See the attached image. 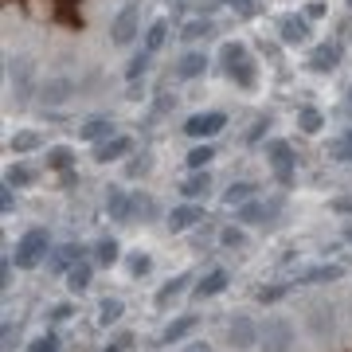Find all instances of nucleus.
Returning <instances> with one entry per match:
<instances>
[{
  "instance_id": "1",
  "label": "nucleus",
  "mask_w": 352,
  "mask_h": 352,
  "mask_svg": "<svg viewBox=\"0 0 352 352\" xmlns=\"http://www.w3.org/2000/svg\"><path fill=\"white\" fill-rule=\"evenodd\" d=\"M47 254H51V235H47V227H32V231H24L20 239H16V266L20 270H36L39 263H47Z\"/></svg>"
},
{
  "instance_id": "2",
  "label": "nucleus",
  "mask_w": 352,
  "mask_h": 352,
  "mask_svg": "<svg viewBox=\"0 0 352 352\" xmlns=\"http://www.w3.org/2000/svg\"><path fill=\"white\" fill-rule=\"evenodd\" d=\"M294 340H298V333H294L289 317H266L258 325V349L263 352H289Z\"/></svg>"
},
{
  "instance_id": "3",
  "label": "nucleus",
  "mask_w": 352,
  "mask_h": 352,
  "mask_svg": "<svg viewBox=\"0 0 352 352\" xmlns=\"http://www.w3.org/2000/svg\"><path fill=\"white\" fill-rule=\"evenodd\" d=\"M266 161H270V173H274V180L282 184V188H289L294 184V176H298V157H294V149H289V141H270L266 145Z\"/></svg>"
},
{
  "instance_id": "4",
  "label": "nucleus",
  "mask_w": 352,
  "mask_h": 352,
  "mask_svg": "<svg viewBox=\"0 0 352 352\" xmlns=\"http://www.w3.org/2000/svg\"><path fill=\"white\" fill-rule=\"evenodd\" d=\"M138 32H141V12H138V4L129 0V4H122V8H118V16H113L110 39L118 43V47H129V43L138 39Z\"/></svg>"
},
{
  "instance_id": "5",
  "label": "nucleus",
  "mask_w": 352,
  "mask_h": 352,
  "mask_svg": "<svg viewBox=\"0 0 352 352\" xmlns=\"http://www.w3.org/2000/svg\"><path fill=\"white\" fill-rule=\"evenodd\" d=\"M227 344L235 352H251L258 349V321L247 314H235L231 321H227Z\"/></svg>"
},
{
  "instance_id": "6",
  "label": "nucleus",
  "mask_w": 352,
  "mask_h": 352,
  "mask_svg": "<svg viewBox=\"0 0 352 352\" xmlns=\"http://www.w3.org/2000/svg\"><path fill=\"white\" fill-rule=\"evenodd\" d=\"M8 87H12L16 102H28V94L36 87V67H32V59H8Z\"/></svg>"
},
{
  "instance_id": "7",
  "label": "nucleus",
  "mask_w": 352,
  "mask_h": 352,
  "mask_svg": "<svg viewBox=\"0 0 352 352\" xmlns=\"http://www.w3.org/2000/svg\"><path fill=\"white\" fill-rule=\"evenodd\" d=\"M223 126H227L223 113H219V110H208V113H192L188 122H184V133H188V138H196V141H208V138H215Z\"/></svg>"
},
{
  "instance_id": "8",
  "label": "nucleus",
  "mask_w": 352,
  "mask_h": 352,
  "mask_svg": "<svg viewBox=\"0 0 352 352\" xmlns=\"http://www.w3.org/2000/svg\"><path fill=\"white\" fill-rule=\"evenodd\" d=\"M227 286H231V274H227L223 266H215V270H208V274L192 286V298H196V302H208V298H219Z\"/></svg>"
},
{
  "instance_id": "9",
  "label": "nucleus",
  "mask_w": 352,
  "mask_h": 352,
  "mask_svg": "<svg viewBox=\"0 0 352 352\" xmlns=\"http://www.w3.org/2000/svg\"><path fill=\"white\" fill-rule=\"evenodd\" d=\"M200 219H208V215H204V204L188 200V204H180V208H173L164 223H168V231H173V235H180V231H188V227H196Z\"/></svg>"
},
{
  "instance_id": "10",
  "label": "nucleus",
  "mask_w": 352,
  "mask_h": 352,
  "mask_svg": "<svg viewBox=\"0 0 352 352\" xmlns=\"http://www.w3.org/2000/svg\"><path fill=\"white\" fill-rule=\"evenodd\" d=\"M227 78H231L235 87H243V90H251V87H254V78H258V67L247 59V51H239L235 59H227Z\"/></svg>"
},
{
  "instance_id": "11",
  "label": "nucleus",
  "mask_w": 352,
  "mask_h": 352,
  "mask_svg": "<svg viewBox=\"0 0 352 352\" xmlns=\"http://www.w3.org/2000/svg\"><path fill=\"white\" fill-rule=\"evenodd\" d=\"M278 36H282V43H305L309 39V20L302 12H286L278 20Z\"/></svg>"
},
{
  "instance_id": "12",
  "label": "nucleus",
  "mask_w": 352,
  "mask_h": 352,
  "mask_svg": "<svg viewBox=\"0 0 352 352\" xmlns=\"http://www.w3.org/2000/svg\"><path fill=\"white\" fill-rule=\"evenodd\" d=\"M200 325V317L196 314H184V317H173L168 325L161 329V337H157V344H180V340L188 337L192 329Z\"/></svg>"
},
{
  "instance_id": "13",
  "label": "nucleus",
  "mask_w": 352,
  "mask_h": 352,
  "mask_svg": "<svg viewBox=\"0 0 352 352\" xmlns=\"http://www.w3.org/2000/svg\"><path fill=\"white\" fill-rule=\"evenodd\" d=\"M129 149H133V141H129L126 133H113L110 141H102V145H94V161H98V164L122 161V157H126Z\"/></svg>"
},
{
  "instance_id": "14",
  "label": "nucleus",
  "mask_w": 352,
  "mask_h": 352,
  "mask_svg": "<svg viewBox=\"0 0 352 352\" xmlns=\"http://www.w3.org/2000/svg\"><path fill=\"white\" fill-rule=\"evenodd\" d=\"M337 59H340V47L337 43H329V39L309 51V67H314L317 75H333V71H337Z\"/></svg>"
},
{
  "instance_id": "15",
  "label": "nucleus",
  "mask_w": 352,
  "mask_h": 352,
  "mask_svg": "<svg viewBox=\"0 0 352 352\" xmlns=\"http://www.w3.org/2000/svg\"><path fill=\"white\" fill-rule=\"evenodd\" d=\"M344 278V266L337 263H321V266H309V270H302V286H329V282H340Z\"/></svg>"
},
{
  "instance_id": "16",
  "label": "nucleus",
  "mask_w": 352,
  "mask_h": 352,
  "mask_svg": "<svg viewBox=\"0 0 352 352\" xmlns=\"http://www.w3.org/2000/svg\"><path fill=\"white\" fill-rule=\"evenodd\" d=\"M106 215L118 219V223H129V219H133V196L122 192V188H113L110 196H106Z\"/></svg>"
},
{
  "instance_id": "17",
  "label": "nucleus",
  "mask_w": 352,
  "mask_h": 352,
  "mask_svg": "<svg viewBox=\"0 0 352 352\" xmlns=\"http://www.w3.org/2000/svg\"><path fill=\"white\" fill-rule=\"evenodd\" d=\"M67 98H71V78H47L39 87V102L43 106H63Z\"/></svg>"
},
{
  "instance_id": "18",
  "label": "nucleus",
  "mask_w": 352,
  "mask_h": 352,
  "mask_svg": "<svg viewBox=\"0 0 352 352\" xmlns=\"http://www.w3.org/2000/svg\"><path fill=\"white\" fill-rule=\"evenodd\" d=\"M78 138L90 141V145H102V141L113 138V122H110V118H90L87 126L78 129Z\"/></svg>"
},
{
  "instance_id": "19",
  "label": "nucleus",
  "mask_w": 352,
  "mask_h": 352,
  "mask_svg": "<svg viewBox=\"0 0 352 352\" xmlns=\"http://www.w3.org/2000/svg\"><path fill=\"white\" fill-rule=\"evenodd\" d=\"M90 274H94V266H90L87 258H78V263L63 274L67 278V289H71V294H87V289H90Z\"/></svg>"
},
{
  "instance_id": "20",
  "label": "nucleus",
  "mask_w": 352,
  "mask_h": 352,
  "mask_svg": "<svg viewBox=\"0 0 352 352\" xmlns=\"http://www.w3.org/2000/svg\"><path fill=\"white\" fill-rule=\"evenodd\" d=\"M78 258H82V247H75V243H67V247H59V251H51V270H55V274H67V270H71V266L78 263Z\"/></svg>"
},
{
  "instance_id": "21",
  "label": "nucleus",
  "mask_w": 352,
  "mask_h": 352,
  "mask_svg": "<svg viewBox=\"0 0 352 352\" xmlns=\"http://www.w3.org/2000/svg\"><path fill=\"white\" fill-rule=\"evenodd\" d=\"M122 314H126V302H122V298H102V302H98V325L102 329L118 325Z\"/></svg>"
},
{
  "instance_id": "22",
  "label": "nucleus",
  "mask_w": 352,
  "mask_h": 352,
  "mask_svg": "<svg viewBox=\"0 0 352 352\" xmlns=\"http://www.w3.org/2000/svg\"><path fill=\"white\" fill-rule=\"evenodd\" d=\"M309 329H314V337L325 340L333 333V305H314L309 309Z\"/></svg>"
},
{
  "instance_id": "23",
  "label": "nucleus",
  "mask_w": 352,
  "mask_h": 352,
  "mask_svg": "<svg viewBox=\"0 0 352 352\" xmlns=\"http://www.w3.org/2000/svg\"><path fill=\"white\" fill-rule=\"evenodd\" d=\"M208 188H212V176H208V168H200V173H192L184 184H180V192H184V200H200V196H208Z\"/></svg>"
},
{
  "instance_id": "24",
  "label": "nucleus",
  "mask_w": 352,
  "mask_h": 352,
  "mask_svg": "<svg viewBox=\"0 0 352 352\" xmlns=\"http://www.w3.org/2000/svg\"><path fill=\"white\" fill-rule=\"evenodd\" d=\"M204 71H208V55H204V51H188V55L180 59V67H176L180 78H200Z\"/></svg>"
},
{
  "instance_id": "25",
  "label": "nucleus",
  "mask_w": 352,
  "mask_h": 352,
  "mask_svg": "<svg viewBox=\"0 0 352 352\" xmlns=\"http://www.w3.org/2000/svg\"><path fill=\"white\" fill-rule=\"evenodd\" d=\"M247 200H254V184H251V180H235V184L223 192V204H227V208H243Z\"/></svg>"
},
{
  "instance_id": "26",
  "label": "nucleus",
  "mask_w": 352,
  "mask_h": 352,
  "mask_svg": "<svg viewBox=\"0 0 352 352\" xmlns=\"http://www.w3.org/2000/svg\"><path fill=\"white\" fill-rule=\"evenodd\" d=\"M184 282H192V274H176L173 282H168V286L157 289V298H153V302L161 305V309H168V302H176V298L184 294Z\"/></svg>"
},
{
  "instance_id": "27",
  "label": "nucleus",
  "mask_w": 352,
  "mask_h": 352,
  "mask_svg": "<svg viewBox=\"0 0 352 352\" xmlns=\"http://www.w3.org/2000/svg\"><path fill=\"white\" fill-rule=\"evenodd\" d=\"M71 164H75V153L67 149V145H51L47 149V168H55V173H71Z\"/></svg>"
},
{
  "instance_id": "28",
  "label": "nucleus",
  "mask_w": 352,
  "mask_h": 352,
  "mask_svg": "<svg viewBox=\"0 0 352 352\" xmlns=\"http://www.w3.org/2000/svg\"><path fill=\"white\" fill-rule=\"evenodd\" d=\"M266 215H270V208L258 204V200H247L243 208H235V219H239V223H263Z\"/></svg>"
},
{
  "instance_id": "29",
  "label": "nucleus",
  "mask_w": 352,
  "mask_h": 352,
  "mask_svg": "<svg viewBox=\"0 0 352 352\" xmlns=\"http://www.w3.org/2000/svg\"><path fill=\"white\" fill-rule=\"evenodd\" d=\"M298 126H302V133H321L325 118H321L317 106H302V110H298Z\"/></svg>"
},
{
  "instance_id": "30",
  "label": "nucleus",
  "mask_w": 352,
  "mask_h": 352,
  "mask_svg": "<svg viewBox=\"0 0 352 352\" xmlns=\"http://www.w3.org/2000/svg\"><path fill=\"white\" fill-rule=\"evenodd\" d=\"M122 258V247H118V239H102L98 247H94V263L98 266H113Z\"/></svg>"
},
{
  "instance_id": "31",
  "label": "nucleus",
  "mask_w": 352,
  "mask_h": 352,
  "mask_svg": "<svg viewBox=\"0 0 352 352\" xmlns=\"http://www.w3.org/2000/svg\"><path fill=\"white\" fill-rule=\"evenodd\" d=\"M32 180H36V168H28V164H12L8 176H4V184H8V188H28Z\"/></svg>"
},
{
  "instance_id": "32",
  "label": "nucleus",
  "mask_w": 352,
  "mask_h": 352,
  "mask_svg": "<svg viewBox=\"0 0 352 352\" xmlns=\"http://www.w3.org/2000/svg\"><path fill=\"white\" fill-rule=\"evenodd\" d=\"M164 39H168V24H164V20H157V24L145 32V51H149V55H157V51L164 47Z\"/></svg>"
},
{
  "instance_id": "33",
  "label": "nucleus",
  "mask_w": 352,
  "mask_h": 352,
  "mask_svg": "<svg viewBox=\"0 0 352 352\" xmlns=\"http://www.w3.org/2000/svg\"><path fill=\"white\" fill-rule=\"evenodd\" d=\"M212 157H215L212 145H196V149H188V157H184V161H188L192 173H200V168H208V164H212Z\"/></svg>"
},
{
  "instance_id": "34",
  "label": "nucleus",
  "mask_w": 352,
  "mask_h": 352,
  "mask_svg": "<svg viewBox=\"0 0 352 352\" xmlns=\"http://www.w3.org/2000/svg\"><path fill=\"white\" fill-rule=\"evenodd\" d=\"M289 289H294L289 282H278V286H263L258 294H254V298H258L263 305H274V302H282V298H286Z\"/></svg>"
},
{
  "instance_id": "35",
  "label": "nucleus",
  "mask_w": 352,
  "mask_h": 352,
  "mask_svg": "<svg viewBox=\"0 0 352 352\" xmlns=\"http://www.w3.org/2000/svg\"><path fill=\"white\" fill-rule=\"evenodd\" d=\"M39 149V133H16L12 138V153L16 157H24V153Z\"/></svg>"
},
{
  "instance_id": "36",
  "label": "nucleus",
  "mask_w": 352,
  "mask_h": 352,
  "mask_svg": "<svg viewBox=\"0 0 352 352\" xmlns=\"http://www.w3.org/2000/svg\"><path fill=\"white\" fill-rule=\"evenodd\" d=\"M28 352H59V337H55V333H39V337L28 344Z\"/></svg>"
},
{
  "instance_id": "37",
  "label": "nucleus",
  "mask_w": 352,
  "mask_h": 352,
  "mask_svg": "<svg viewBox=\"0 0 352 352\" xmlns=\"http://www.w3.org/2000/svg\"><path fill=\"white\" fill-rule=\"evenodd\" d=\"M219 243H223L227 251H235V247L247 243V235H243V227H223V231H219Z\"/></svg>"
},
{
  "instance_id": "38",
  "label": "nucleus",
  "mask_w": 352,
  "mask_h": 352,
  "mask_svg": "<svg viewBox=\"0 0 352 352\" xmlns=\"http://www.w3.org/2000/svg\"><path fill=\"white\" fill-rule=\"evenodd\" d=\"M149 59H153L149 51H141L138 59H133V63H129V67H126V78H129V82H138V78H141V75H145V71H149Z\"/></svg>"
},
{
  "instance_id": "39",
  "label": "nucleus",
  "mask_w": 352,
  "mask_h": 352,
  "mask_svg": "<svg viewBox=\"0 0 352 352\" xmlns=\"http://www.w3.org/2000/svg\"><path fill=\"white\" fill-rule=\"evenodd\" d=\"M47 314H51V325H63V321H71V317H75V305H71V302H55Z\"/></svg>"
},
{
  "instance_id": "40",
  "label": "nucleus",
  "mask_w": 352,
  "mask_h": 352,
  "mask_svg": "<svg viewBox=\"0 0 352 352\" xmlns=\"http://www.w3.org/2000/svg\"><path fill=\"white\" fill-rule=\"evenodd\" d=\"M329 157H333V161H340V164H349L352 161V141L344 138V141H333V145H329Z\"/></svg>"
},
{
  "instance_id": "41",
  "label": "nucleus",
  "mask_w": 352,
  "mask_h": 352,
  "mask_svg": "<svg viewBox=\"0 0 352 352\" xmlns=\"http://www.w3.org/2000/svg\"><path fill=\"white\" fill-rule=\"evenodd\" d=\"M149 270H153V258H149V254H129V274H133V278L149 274Z\"/></svg>"
},
{
  "instance_id": "42",
  "label": "nucleus",
  "mask_w": 352,
  "mask_h": 352,
  "mask_svg": "<svg viewBox=\"0 0 352 352\" xmlns=\"http://www.w3.org/2000/svg\"><path fill=\"white\" fill-rule=\"evenodd\" d=\"M208 32H212V24H208V20H188L180 36H184V39H200V36H208Z\"/></svg>"
},
{
  "instance_id": "43",
  "label": "nucleus",
  "mask_w": 352,
  "mask_h": 352,
  "mask_svg": "<svg viewBox=\"0 0 352 352\" xmlns=\"http://www.w3.org/2000/svg\"><path fill=\"white\" fill-rule=\"evenodd\" d=\"M302 16L305 20H321V16H325V4H321V0H309V4L302 8Z\"/></svg>"
},
{
  "instance_id": "44",
  "label": "nucleus",
  "mask_w": 352,
  "mask_h": 352,
  "mask_svg": "<svg viewBox=\"0 0 352 352\" xmlns=\"http://www.w3.org/2000/svg\"><path fill=\"white\" fill-rule=\"evenodd\" d=\"M329 208L337 215H352V196H337V200H329Z\"/></svg>"
},
{
  "instance_id": "45",
  "label": "nucleus",
  "mask_w": 352,
  "mask_h": 352,
  "mask_svg": "<svg viewBox=\"0 0 352 352\" xmlns=\"http://www.w3.org/2000/svg\"><path fill=\"white\" fill-rule=\"evenodd\" d=\"M0 337H4V352H12L16 349V329L4 321V329H0Z\"/></svg>"
},
{
  "instance_id": "46",
  "label": "nucleus",
  "mask_w": 352,
  "mask_h": 352,
  "mask_svg": "<svg viewBox=\"0 0 352 352\" xmlns=\"http://www.w3.org/2000/svg\"><path fill=\"white\" fill-rule=\"evenodd\" d=\"M129 344H133V337H129V333H122V337L113 340L110 349H102V352H126V349H129Z\"/></svg>"
},
{
  "instance_id": "47",
  "label": "nucleus",
  "mask_w": 352,
  "mask_h": 352,
  "mask_svg": "<svg viewBox=\"0 0 352 352\" xmlns=\"http://www.w3.org/2000/svg\"><path fill=\"white\" fill-rule=\"evenodd\" d=\"M180 352H215V349L208 344V340H188V344H184Z\"/></svg>"
},
{
  "instance_id": "48",
  "label": "nucleus",
  "mask_w": 352,
  "mask_h": 352,
  "mask_svg": "<svg viewBox=\"0 0 352 352\" xmlns=\"http://www.w3.org/2000/svg\"><path fill=\"white\" fill-rule=\"evenodd\" d=\"M149 173V157H141V161H129V176H141Z\"/></svg>"
},
{
  "instance_id": "49",
  "label": "nucleus",
  "mask_w": 352,
  "mask_h": 352,
  "mask_svg": "<svg viewBox=\"0 0 352 352\" xmlns=\"http://www.w3.org/2000/svg\"><path fill=\"white\" fill-rule=\"evenodd\" d=\"M266 126H270V122H266V118H258V122H254V129L247 133V141H258V138H263V129H266Z\"/></svg>"
},
{
  "instance_id": "50",
  "label": "nucleus",
  "mask_w": 352,
  "mask_h": 352,
  "mask_svg": "<svg viewBox=\"0 0 352 352\" xmlns=\"http://www.w3.org/2000/svg\"><path fill=\"white\" fill-rule=\"evenodd\" d=\"M231 4H235V8H239L243 16H251V12H254V8H251V4H247V0H231Z\"/></svg>"
},
{
  "instance_id": "51",
  "label": "nucleus",
  "mask_w": 352,
  "mask_h": 352,
  "mask_svg": "<svg viewBox=\"0 0 352 352\" xmlns=\"http://www.w3.org/2000/svg\"><path fill=\"white\" fill-rule=\"evenodd\" d=\"M344 239H349V243H352V227H349V231H344Z\"/></svg>"
},
{
  "instance_id": "52",
  "label": "nucleus",
  "mask_w": 352,
  "mask_h": 352,
  "mask_svg": "<svg viewBox=\"0 0 352 352\" xmlns=\"http://www.w3.org/2000/svg\"><path fill=\"white\" fill-rule=\"evenodd\" d=\"M349 8H352V0H349Z\"/></svg>"
},
{
  "instance_id": "53",
  "label": "nucleus",
  "mask_w": 352,
  "mask_h": 352,
  "mask_svg": "<svg viewBox=\"0 0 352 352\" xmlns=\"http://www.w3.org/2000/svg\"><path fill=\"white\" fill-rule=\"evenodd\" d=\"M349 141H352V133H349Z\"/></svg>"
}]
</instances>
